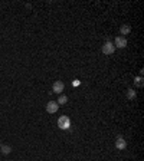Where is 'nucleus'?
<instances>
[{
	"label": "nucleus",
	"mask_w": 144,
	"mask_h": 161,
	"mask_svg": "<svg viewBox=\"0 0 144 161\" xmlns=\"http://www.w3.org/2000/svg\"><path fill=\"white\" fill-rule=\"evenodd\" d=\"M58 127L61 129H68L71 127V120L66 117V115H62L59 120H58Z\"/></svg>",
	"instance_id": "f257e3e1"
},
{
	"label": "nucleus",
	"mask_w": 144,
	"mask_h": 161,
	"mask_svg": "<svg viewBox=\"0 0 144 161\" xmlns=\"http://www.w3.org/2000/svg\"><path fill=\"white\" fill-rule=\"evenodd\" d=\"M115 52V46L112 45V42H105L102 46V53L104 55H112Z\"/></svg>",
	"instance_id": "f03ea898"
},
{
	"label": "nucleus",
	"mask_w": 144,
	"mask_h": 161,
	"mask_svg": "<svg viewBox=\"0 0 144 161\" xmlns=\"http://www.w3.org/2000/svg\"><path fill=\"white\" fill-rule=\"evenodd\" d=\"M58 109H59V105H58V102H55V101H49V102L46 104V112H48V114H55Z\"/></svg>",
	"instance_id": "7ed1b4c3"
},
{
	"label": "nucleus",
	"mask_w": 144,
	"mask_h": 161,
	"mask_svg": "<svg viewBox=\"0 0 144 161\" xmlns=\"http://www.w3.org/2000/svg\"><path fill=\"white\" fill-rule=\"evenodd\" d=\"M114 46L115 48H126L127 46V39L124 37V36H117L115 37V43H114Z\"/></svg>",
	"instance_id": "20e7f679"
},
{
	"label": "nucleus",
	"mask_w": 144,
	"mask_h": 161,
	"mask_svg": "<svg viewBox=\"0 0 144 161\" xmlns=\"http://www.w3.org/2000/svg\"><path fill=\"white\" fill-rule=\"evenodd\" d=\"M52 89H54L55 94H61V92H64V89H65V84L62 81H56L54 84V86H52Z\"/></svg>",
	"instance_id": "39448f33"
},
{
	"label": "nucleus",
	"mask_w": 144,
	"mask_h": 161,
	"mask_svg": "<svg viewBox=\"0 0 144 161\" xmlns=\"http://www.w3.org/2000/svg\"><path fill=\"white\" fill-rule=\"evenodd\" d=\"M126 147H127V141L123 137H118L117 141H115V148H117V150H124Z\"/></svg>",
	"instance_id": "423d86ee"
},
{
	"label": "nucleus",
	"mask_w": 144,
	"mask_h": 161,
	"mask_svg": "<svg viewBox=\"0 0 144 161\" xmlns=\"http://www.w3.org/2000/svg\"><path fill=\"white\" fill-rule=\"evenodd\" d=\"M120 32H121V35H128V33L131 32V27H130L128 25H123V26L120 27Z\"/></svg>",
	"instance_id": "0eeeda50"
},
{
	"label": "nucleus",
	"mask_w": 144,
	"mask_h": 161,
	"mask_svg": "<svg viewBox=\"0 0 144 161\" xmlns=\"http://www.w3.org/2000/svg\"><path fill=\"white\" fill-rule=\"evenodd\" d=\"M0 151H1L3 154H10L12 147H10V145H0Z\"/></svg>",
	"instance_id": "6e6552de"
},
{
	"label": "nucleus",
	"mask_w": 144,
	"mask_h": 161,
	"mask_svg": "<svg viewBox=\"0 0 144 161\" xmlns=\"http://www.w3.org/2000/svg\"><path fill=\"white\" fill-rule=\"evenodd\" d=\"M143 76H137V78H134V84H136V85H137V86H138V88H143Z\"/></svg>",
	"instance_id": "1a4fd4ad"
},
{
	"label": "nucleus",
	"mask_w": 144,
	"mask_h": 161,
	"mask_svg": "<svg viewBox=\"0 0 144 161\" xmlns=\"http://www.w3.org/2000/svg\"><path fill=\"white\" fill-rule=\"evenodd\" d=\"M56 102H58V105H64V104H66V102H68V96L61 95V96H59V99H58Z\"/></svg>",
	"instance_id": "9d476101"
},
{
	"label": "nucleus",
	"mask_w": 144,
	"mask_h": 161,
	"mask_svg": "<svg viewBox=\"0 0 144 161\" xmlns=\"http://www.w3.org/2000/svg\"><path fill=\"white\" fill-rule=\"evenodd\" d=\"M136 96H137V95H136V91L134 89L127 91V98H128V99H136Z\"/></svg>",
	"instance_id": "9b49d317"
},
{
	"label": "nucleus",
	"mask_w": 144,
	"mask_h": 161,
	"mask_svg": "<svg viewBox=\"0 0 144 161\" xmlns=\"http://www.w3.org/2000/svg\"><path fill=\"white\" fill-rule=\"evenodd\" d=\"M72 85H73V86H76V85H79V81H76V79H75V81L72 82Z\"/></svg>",
	"instance_id": "f8f14e48"
}]
</instances>
